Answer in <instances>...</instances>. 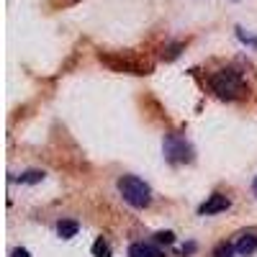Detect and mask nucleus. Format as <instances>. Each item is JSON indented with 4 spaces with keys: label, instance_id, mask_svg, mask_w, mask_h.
I'll return each instance as SVG.
<instances>
[{
    "label": "nucleus",
    "instance_id": "1",
    "mask_svg": "<svg viewBox=\"0 0 257 257\" xmlns=\"http://www.w3.org/2000/svg\"><path fill=\"white\" fill-rule=\"evenodd\" d=\"M211 90L224 100H234V98L244 95L247 85H244V80L237 70H219L211 77Z\"/></svg>",
    "mask_w": 257,
    "mask_h": 257
},
{
    "label": "nucleus",
    "instance_id": "2",
    "mask_svg": "<svg viewBox=\"0 0 257 257\" xmlns=\"http://www.w3.org/2000/svg\"><path fill=\"white\" fill-rule=\"evenodd\" d=\"M118 190L126 203H132L134 208H147L149 201H152V190H149V185L137 178V175H123L118 180Z\"/></svg>",
    "mask_w": 257,
    "mask_h": 257
},
{
    "label": "nucleus",
    "instance_id": "3",
    "mask_svg": "<svg viewBox=\"0 0 257 257\" xmlns=\"http://www.w3.org/2000/svg\"><path fill=\"white\" fill-rule=\"evenodd\" d=\"M226 208H229V198H226V196H221V193H213V196H211L206 203H201L198 213H201V216H213V213L226 211Z\"/></svg>",
    "mask_w": 257,
    "mask_h": 257
},
{
    "label": "nucleus",
    "instance_id": "4",
    "mask_svg": "<svg viewBox=\"0 0 257 257\" xmlns=\"http://www.w3.org/2000/svg\"><path fill=\"white\" fill-rule=\"evenodd\" d=\"M165 152H167V157L170 160H185L188 155H183V152H188V147H185V142L183 139H178V137H170L167 139V144H165Z\"/></svg>",
    "mask_w": 257,
    "mask_h": 257
},
{
    "label": "nucleus",
    "instance_id": "5",
    "mask_svg": "<svg viewBox=\"0 0 257 257\" xmlns=\"http://www.w3.org/2000/svg\"><path fill=\"white\" fill-rule=\"evenodd\" d=\"M237 252L242 257H249V254L257 252V237H254V234H244V237L237 242Z\"/></svg>",
    "mask_w": 257,
    "mask_h": 257
},
{
    "label": "nucleus",
    "instance_id": "6",
    "mask_svg": "<svg viewBox=\"0 0 257 257\" xmlns=\"http://www.w3.org/2000/svg\"><path fill=\"white\" fill-rule=\"evenodd\" d=\"M77 231H80V224L77 221H59L57 224V234H59L62 239H72Z\"/></svg>",
    "mask_w": 257,
    "mask_h": 257
},
{
    "label": "nucleus",
    "instance_id": "7",
    "mask_svg": "<svg viewBox=\"0 0 257 257\" xmlns=\"http://www.w3.org/2000/svg\"><path fill=\"white\" fill-rule=\"evenodd\" d=\"M128 257H160V252H157V249H152L149 244L137 242V244L128 247Z\"/></svg>",
    "mask_w": 257,
    "mask_h": 257
},
{
    "label": "nucleus",
    "instance_id": "8",
    "mask_svg": "<svg viewBox=\"0 0 257 257\" xmlns=\"http://www.w3.org/2000/svg\"><path fill=\"white\" fill-rule=\"evenodd\" d=\"M44 180V173L41 170H29V173H24L18 178V183H41Z\"/></svg>",
    "mask_w": 257,
    "mask_h": 257
},
{
    "label": "nucleus",
    "instance_id": "9",
    "mask_svg": "<svg viewBox=\"0 0 257 257\" xmlns=\"http://www.w3.org/2000/svg\"><path fill=\"white\" fill-rule=\"evenodd\" d=\"M93 254L95 257H111V247H108V242H105L103 237L93 244Z\"/></svg>",
    "mask_w": 257,
    "mask_h": 257
},
{
    "label": "nucleus",
    "instance_id": "10",
    "mask_svg": "<svg viewBox=\"0 0 257 257\" xmlns=\"http://www.w3.org/2000/svg\"><path fill=\"white\" fill-rule=\"evenodd\" d=\"M231 252H234V247L224 242V244H219L216 249H213V257H231Z\"/></svg>",
    "mask_w": 257,
    "mask_h": 257
},
{
    "label": "nucleus",
    "instance_id": "11",
    "mask_svg": "<svg viewBox=\"0 0 257 257\" xmlns=\"http://www.w3.org/2000/svg\"><path fill=\"white\" fill-rule=\"evenodd\" d=\"M155 237H157V242H162V244H173V242H175V234H173V231H157Z\"/></svg>",
    "mask_w": 257,
    "mask_h": 257
},
{
    "label": "nucleus",
    "instance_id": "12",
    "mask_svg": "<svg viewBox=\"0 0 257 257\" xmlns=\"http://www.w3.org/2000/svg\"><path fill=\"white\" fill-rule=\"evenodd\" d=\"M237 31H239V39H242V41H247V44H252V47H257V39H252V36H247V34H244V29H237Z\"/></svg>",
    "mask_w": 257,
    "mask_h": 257
},
{
    "label": "nucleus",
    "instance_id": "13",
    "mask_svg": "<svg viewBox=\"0 0 257 257\" xmlns=\"http://www.w3.org/2000/svg\"><path fill=\"white\" fill-rule=\"evenodd\" d=\"M11 257H31V254H29V249H13Z\"/></svg>",
    "mask_w": 257,
    "mask_h": 257
},
{
    "label": "nucleus",
    "instance_id": "14",
    "mask_svg": "<svg viewBox=\"0 0 257 257\" xmlns=\"http://www.w3.org/2000/svg\"><path fill=\"white\" fill-rule=\"evenodd\" d=\"M252 190H254V196H257V178H254V183H252Z\"/></svg>",
    "mask_w": 257,
    "mask_h": 257
}]
</instances>
